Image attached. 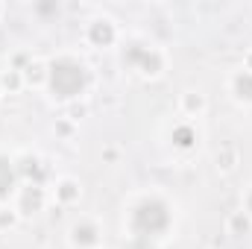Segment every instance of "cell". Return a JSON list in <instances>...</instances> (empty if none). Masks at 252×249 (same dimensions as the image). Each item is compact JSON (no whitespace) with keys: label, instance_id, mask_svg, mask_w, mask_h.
I'll list each match as a JSON object with an SVG mask.
<instances>
[{"label":"cell","instance_id":"cell-1","mask_svg":"<svg viewBox=\"0 0 252 249\" xmlns=\"http://www.w3.org/2000/svg\"><path fill=\"white\" fill-rule=\"evenodd\" d=\"M85 82H88V73H85V67L76 62H70V59H59V62H53L50 67V85H53V94L56 97H76L82 88H85Z\"/></svg>","mask_w":252,"mask_h":249},{"label":"cell","instance_id":"cell-2","mask_svg":"<svg viewBox=\"0 0 252 249\" xmlns=\"http://www.w3.org/2000/svg\"><path fill=\"white\" fill-rule=\"evenodd\" d=\"M167 223H170V214H167L164 202H158V199L141 202L135 208V217H132V226L138 235H158L167 229Z\"/></svg>","mask_w":252,"mask_h":249},{"label":"cell","instance_id":"cell-3","mask_svg":"<svg viewBox=\"0 0 252 249\" xmlns=\"http://www.w3.org/2000/svg\"><path fill=\"white\" fill-rule=\"evenodd\" d=\"M124 62L126 64H138L144 73H158V67H161V59H158L156 53L144 50L141 44H132V47L126 50V53H124Z\"/></svg>","mask_w":252,"mask_h":249},{"label":"cell","instance_id":"cell-4","mask_svg":"<svg viewBox=\"0 0 252 249\" xmlns=\"http://www.w3.org/2000/svg\"><path fill=\"white\" fill-rule=\"evenodd\" d=\"M112 38H115V30H112L109 21H97V24H91V41H94V44L106 47V44H112Z\"/></svg>","mask_w":252,"mask_h":249},{"label":"cell","instance_id":"cell-5","mask_svg":"<svg viewBox=\"0 0 252 249\" xmlns=\"http://www.w3.org/2000/svg\"><path fill=\"white\" fill-rule=\"evenodd\" d=\"M41 187L38 185H30L27 190H24V196H21V208L27 211V214H32V211H38L41 208Z\"/></svg>","mask_w":252,"mask_h":249},{"label":"cell","instance_id":"cell-6","mask_svg":"<svg viewBox=\"0 0 252 249\" xmlns=\"http://www.w3.org/2000/svg\"><path fill=\"white\" fill-rule=\"evenodd\" d=\"M12 185H15V170L6 158H0V196H6L12 190Z\"/></svg>","mask_w":252,"mask_h":249},{"label":"cell","instance_id":"cell-7","mask_svg":"<svg viewBox=\"0 0 252 249\" xmlns=\"http://www.w3.org/2000/svg\"><path fill=\"white\" fill-rule=\"evenodd\" d=\"M73 241H76L79 247H91V244L97 241V229H94V226H76V229H73Z\"/></svg>","mask_w":252,"mask_h":249},{"label":"cell","instance_id":"cell-8","mask_svg":"<svg viewBox=\"0 0 252 249\" xmlns=\"http://www.w3.org/2000/svg\"><path fill=\"white\" fill-rule=\"evenodd\" d=\"M193 141H196V135H193L190 126H179V129H173V144H176V147H190Z\"/></svg>","mask_w":252,"mask_h":249},{"label":"cell","instance_id":"cell-9","mask_svg":"<svg viewBox=\"0 0 252 249\" xmlns=\"http://www.w3.org/2000/svg\"><path fill=\"white\" fill-rule=\"evenodd\" d=\"M235 91H238V97L252 100V73H241V76L235 79Z\"/></svg>","mask_w":252,"mask_h":249},{"label":"cell","instance_id":"cell-10","mask_svg":"<svg viewBox=\"0 0 252 249\" xmlns=\"http://www.w3.org/2000/svg\"><path fill=\"white\" fill-rule=\"evenodd\" d=\"M24 173H27V176H35V182L44 176V170L38 167V161H35V158H24Z\"/></svg>","mask_w":252,"mask_h":249},{"label":"cell","instance_id":"cell-11","mask_svg":"<svg viewBox=\"0 0 252 249\" xmlns=\"http://www.w3.org/2000/svg\"><path fill=\"white\" fill-rule=\"evenodd\" d=\"M59 196H62L64 202H70V199L76 196V185H73V182H64V185L59 187Z\"/></svg>","mask_w":252,"mask_h":249},{"label":"cell","instance_id":"cell-12","mask_svg":"<svg viewBox=\"0 0 252 249\" xmlns=\"http://www.w3.org/2000/svg\"><path fill=\"white\" fill-rule=\"evenodd\" d=\"M232 229H235L238 235H241V232H247V229H250V223H247V217H241V214H238V217H232Z\"/></svg>","mask_w":252,"mask_h":249},{"label":"cell","instance_id":"cell-13","mask_svg":"<svg viewBox=\"0 0 252 249\" xmlns=\"http://www.w3.org/2000/svg\"><path fill=\"white\" fill-rule=\"evenodd\" d=\"M27 76H30L32 82H38V79H41V67H38V64H32V67L27 70Z\"/></svg>","mask_w":252,"mask_h":249},{"label":"cell","instance_id":"cell-14","mask_svg":"<svg viewBox=\"0 0 252 249\" xmlns=\"http://www.w3.org/2000/svg\"><path fill=\"white\" fill-rule=\"evenodd\" d=\"M3 82H6V85H9V88H18V76H15V73H9V76H6V79H3Z\"/></svg>","mask_w":252,"mask_h":249},{"label":"cell","instance_id":"cell-15","mask_svg":"<svg viewBox=\"0 0 252 249\" xmlns=\"http://www.w3.org/2000/svg\"><path fill=\"white\" fill-rule=\"evenodd\" d=\"M199 106H202L199 97H188V109H199Z\"/></svg>","mask_w":252,"mask_h":249},{"label":"cell","instance_id":"cell-16","mask_svg":"<svg viewBox=\"0 0 252 249\" xmlns=\"http://www.w3.org/2000/svg\"><path fill=\"white\" fill-rule=\"evenodd\" d=\"M12 223V214H0V226H9Z\"/></svg>","mask_w":252,"mask_h":249},{"label":"cell","instance_id":"cell-17","mask_svg":"<svg viewBox=\"0 0 252 249\" xmlns=\"http://www.w3.org/2000/svg\"><path fill=\"white\" fill-rule=\"evenodd\" d=\"M250 205H252V199H250Z\"/></svg>","mask_w":252,"mask_h":249},{"label":"cell","instance_id":"cell-18","mask_svg":"<svg viewBox=\"0 0 252 249\" xmlns=\"http://www.w3.org/2000/svg\"><path fill=\"white\" fill-rule=\"evenodd\" d=\"M250 64H252V59H250Z\"/></svg>","mask_w":252,"mask_h":249}]
</instances>
